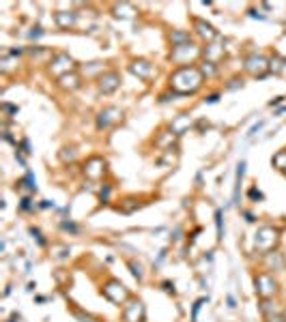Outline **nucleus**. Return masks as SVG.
<instances>
[{"label": "nucleus", "instance_id": "nucleus-1", "mask_svg": "<svg viewBox=\"0 0 286 322\" xmlns=\"http://www.w3.org/2000/svg\"><path fill=\"white\" fill-rule=\"evenodd\" d=\"M168 82H170L172 92H176L179 97H187V95H194V92L200 90L202 84H205V75H202L200 67L183 65V67H176L172 73H170Z\"/></svg>", "mask_w": 286, "mask_h": 322}, {"label": "nucleus", "instance_id": "nucleus-2", "mask_svg": "<svg viewBox=\"0 0 286 322\" xmlns=\"http://www.w3.org/2000/svg\"><path fill=\"white\" fill-rule=\"evenodd\" d=\"M101 294L106 297L110 303H114V305H125L129 299H132V292H129L127 288H125V284L123 282H118V279H114V277H110V279H106V282L101 284Z\"/></svg>", "mask_w": 286, "mask_h": 322}, {"label": "nucleus", "instance_id": "nucleus-3", "mask_svg": "<svg viewBox=\"0 0 286 322\" xmlns=\"http://www.w3.org/2000/svg\"><path fill=\"white\" fill-rule=\"evenodd\" d=\"M280 241V230L273 226H263L258 228L256 236H254V247H256V251L261 253H269L273 251V247L278 245Z\"/></svg>", "mask_w": 286, "mask_h": 322}, {"label": "nucleus", "instance_id": "nucleus-4", "mask_svg": "<svg viewBox=\"0 0 286 322\" xmlns=\"http://www.w3.org/2000/svg\"><path fill=\"white\" fill-rule=\"evenodd\" d=\"M243 69H246V73H249L252 77H258V80H263V77H267L271 73L269 58L263 54H249L248 58L243 60Z\"/></svg>", "mask_w": 286, "mask_h": 322}, {"label": "nucleus", "instance_id": "nucleus-5", "mask_svg": "<svg viewBox=\"0 0 286 322\" xmlns=\"http://www.w3.org/2000/svg\"><path fill=\"white\" fill-rule=\"evenodd\" d=\"M48 71L52 75H56L60 80L62 75L71 73V71H76V60L71 58L67 52H56V54H52V58L48 62Z\"/></svg>", "mask_w": 286, "mask_h": 322}, {"label": "nucleus", "instance_id": "nucleus-6", "mask_svg": "<svg viewBox=\"0 0 286 322\" xmlns=\"http://www.w3.org/2000/svg\"><path fill=\"white\" fill-rule=\"evenodd\" d=\"M254 288H256V294L261 297L263 301L265 299H271L278 294V282L271 273H256L254 275Z\"/></svg>", "mask_w": 286, "mask_h": 322}, {"label": "nucleus", "instance_id": "nucleus-7", "mask_svg": "<svg viewBox=\"0 0 286 322\" xmlns=\"http://www.w3.org/2000/svg\"><path fill=\"white\" fill-rule=\"evenodd\" d=\"M200 56V48L196 43H187V45H179V48H172L170 52V62H176L179 67L183 65H191L190 60H196Z\"/></svg>", "mask_w": 286, "mask_h": 322}, {"label": "nucleus", "instance_id": "nucleus-8", "mask_svg": "<svg viewBox=\"0 0 286 322\" xmlns=\"http://www.w3.org/2000/svg\"><path fill=\"white\" fill-rule=\"evenodd\" d=\"M123 322H144L147 320V307L140 299H129L123 305Z\"/></svg>", "mask_w": 286, "mask_h": 322}, {"label": "nucleus", "instance_id": "nucleus-9", "mask_svg": "<svg viewBox=\"0 0 286 322\" xmlns=\"http://www.w3.org/2000/svg\"><path fill=\"white\" fill-rule=\"evenodd\" d=\"M106 159L99 157V155H93V157H88L84 161V168H82V172H84L86 179L91 180H99L103 179V174H106Z\"/></svg>", "mask_w": 286, "mask_h": 322}, {"label": "nucleus", "instance_id": "nucleus-10", "mask_svg": "<svg viewBox=\"0 0 286 322\" xmlns=\"http://www.w3.org/2000/svg\"><path fill=\"white\" fill-rule=\"evenodd\" d=\"M121 86V75L118 71H103V73L97 77V88H99L101 95H112V92L118 90Z\"/></svg>", "mask_w": 286, "mask_h": 322}, {"label": "nucleus", "instance_id": "nucleus-11", "mask_svg": "<svg viewBox=\"0 0 286 322\" xmlns=\"http://www.w3.org/2000/svg\"><path fill=\"white\" fill-rule=\"evenodd\" d=\"M191 26H194L196 37H198L200 41H205V43H213V41L217 39V30H215V26L209 24L207 19L191 18Z\"/></svg>", "mask_w": 286, "mask_h": 322}, {"label": "nucleus", "instance_id": "nucleus-12", "mask_svg": "<svg viewBox=\"0 0 286 322\" xmlns=\"http://www.w3.org/2000/svg\"><path fill=\"white\" fill-rule=\"evenodd\" d=\"M123 118V110L121 107H116V106H108V107H103V110L97 114V129H108V127H112L114 123H118Z\"/></svg>", "mask_w": 286, "mask_h": 322}, {"label": "nucleus", "instance_id": "nucleus-13", "mask_svg": "<svg viewBox=\"0 0 286 322\" xmlns=\"http://www.w3.org/2000/svg\"><path fill=\"white\" fill-rule=\"evenodd\" d=\"M129 71H132L136 77H140V80H151V77L155 75L153 62H149V60H144V58L133 60L132 65H129Z\"/></svg>", "mask_w": 286, "mask_h": 322}, {"label": "nucleus", "instance_id": "nucleus-14", "mask_svg": "<svg viewBox=\"0 0 286 322\" xmlns=\"http://www.w3.org/2000/svg\"><path fill=\"white\" fill-rule=\"evenodd\" d=\"M191 125H194V118H191L190 114H179V116H174L172 123H170V131L179 138V136H183V133L190 131Z\"/></svg>", "mask_w": 286, "mask_h": 322}, {"label": "nucleus", "instance_id": "nucleus-15", "mask_svg": "<svg viewBox=\"0 0 286 322\" xmlns=\"http://www.w3.org/2000/svg\"><path fill=\"white\" fill-rule=\"evenodd\" d=\"M54 22L58 28L62 30H69V28H74L76 22H77V15L74 11H56L54 13Z\"/></svg>", "mask_w": 286, "mask_h": 322}, {"label": "nucleus", "instance_id": "nucleus-16", "mask_svg": "<svg viewBox=\"0 0 286 322\" xmlns=\"http://www.w3.org/2000/svg\"><path fill=\"white\" fill-rule=\"evenodd\" d=\"M58 86L62 90H77V88L82 86V75L77 73V71H71V73L62 75L58 80Z\"/></svg>", "mask_w": 286, "mask_h": 322}, {"label": "nucleus", "instance_id": "nucleus-17", "mask_svg": "<svg viewBox=\"0 0 286 322\" xmlns=\"http://www.w3.org/2000/svg\"><path fill=\"white\" fill-rule=\"evenodd\" d=\"M246 168H248L246 161H239L237 163V179H235V191H232V204H239V202H241V183H243V176H246Z\"/></svg>", "mask_w": 286, "mask_h": 322}, {"label": "nucleus", "instance_id": "nucleus-18", "mask_svg": "<svg viewBox=\"0 0 286 322\" xmlns=\"http://www.w3.org/2000/svg\"><path fill=\"white\" fill-rule=\"evenodd\" d=\"M265 260H267L269 264V271H284L286 268V258H284V253H280V251H269V253H265Z\"/></svg>", "mask_w": 286, "mask_h": 322}, {"label": "nucleus", "instance_id": "nucleus-19", "mask_svg": "<svg viewBox=\"0 0 286 322\" xmlns=\"http://www.w3.org/2000/svg\"><path fill=\"white\" fill-rule=\"evenodd\" d=\"M112 13H114V18H118V19H132V18H136L138 11H136V7H133V4L123 2V4H114Z\"/></svg>", "mask_w": 286, "mask_h": 322}, {"label": "nucleus", "instance_id": "nucleus-20", "mask_svg": "<svg viewBox=\"0 0 286 322\" xmlns=\"http://www.w3.org/2000/svg\"><path fill=\"white\" fill-rule=\"evenodd\" d=\"M170 41H172V48L187 45V43H191V35L187 33V30H172V33H170Z\"/></svg>", "mask_w": 286, "mask_h": 322}, {"label": "nucleus", "instance_id": "nucleus-21", "mask_svg": "<svg viewBox=\"0 0 286 322\" xmlns=\"http://www.w3.org/2000/svg\"><path fill=\"white\" fill-rule=\"evenodd\" d=\"M271 165H273V170L284 172V170H286V148L278 150V153L273 155V157H271Z\"/></svg>", "mask_w": 286, "mask_h": 322}, {"label": "nucleus", "instance_id": "nucleus-22", "mask_svg": "<svg viewBox=\"0 0 286 322\" xmlns=\"http://www.w3.org/2000/svg\"><path fill=\"white\" fill-rule=\"evenodd\" d=\"M18 187H26L28 194H35V191H37V183H35V176H33L30 170H26V176L22 180H18Z\"/></svg>", "mask_w": 286, "mask_h": 322}, {"label": "nucleus", "instance_id": "nucleus-23", "mask_svg": "<svg viewBox=\"0 0 286 322\" xmlns=\"http://www.w3.org/2000/svg\"><path fill=\"white\" fill-rule=\"evenodd\" d=\"M215 226H217V243L224 241V211H215Z\"/></svg>", "mask_w": 286, "mask_h": 322}, {"label": "nucleus", "instance_id": "nucleus-24", "mask_svg": "<svg viewBox=\"0 0 286 322\" xmlns=\"http://www.w3.org/2000/svg\"><path fill=\"white\" fill-rule=\"evenodd\" d=\"M200 71H202V75H205V80H209V77H213L217 73V62L205 60V62H202V67H200Z\"/></svg>", "mask_w": 286, "mask_h": 322}, {"label": "nucleus", "instance_id": "nucleus-25", "mask_svg": "<svg viewBox=\"0 0 286 322\" xmlns=\"http://www.w3.org/2000/svg\"><path fill=\"white\" fill-rule=\"evenodd\" d=\"M60 230L69 232V234H80V232H82V228L77 226V223H74V221H67V219H62V221H60Z\"/></svg>", "mask_w": 286, "mask_h": 322}, {"label": "nucleus", "instance_id": "nucleus-26", "mask_svg": "<svg viewBox=\"0 0 286 322\" xmlns=\"http://www.w3.org/2000/svg\"><path fill=\"white\" fill-rule=\"evenodd\" d=\"M217 45H209V48H205V56L207 60L211 62H217V56H224V50H215Z\"/></svg>", "mask_w": 286, "mask_h": 322}, {"label": "nucleus", "instance_id": "nucleus-27", "mask_svg": "<svg viewBox=\"0 0 286 322\" xmlns=\"http://www.w3.org/2000/svg\"><path fill=\"white\" fill-rule=\"evenodd\" d=\"M127 267L132 268V275H133V277H136L138 282H142V279H144V271H142V267H140V264H136L133 260H129V262H127Z\"/></svg>", "mask_w": 286, "mask_h": 322}, {"label": "nucleus", "instance_id": "nucleus-28", "mask_svg": "<svg viewBox=\"0 0 286 322\" xmlns=\"http://www.w3.org/2000/svg\"><path fill=\"white\" fill-rule=\"evenodd\" d=\"M74 314H76V318L77 320H80V322H99V320H97L95 318V316H91V314H86V311L84 309H74Z\"/></svg>", "mask_w": 286, "mask_h": 322}, {"label": "nucleus", "instance_id": "nucleus-29", "mask_svg": "<svg viewBox=\"0 0 286 322\" xmlns=\"http://www.w3.org/2000/svg\"><path fill=\"white\" fill-rule=\"evenodd\" d=\"M248 196H249V200L252 202H263L265 200V196H263V191L258 189V187H249V191H248Z\"/></svg>", "mask_w": 286, "mask_h": 322}, {"label": "nucleus", "instance_id": "nucleus-30", "mask_svg": "<svg viewBox=\"0 0 286 322\" xmlns=\"http://www.w3.org/2000/svg\"><path fill=\"white\" fill-rule=\"evenodd\" d=\"M76 157H77V153H76V148L71 146V148H62V153H60V159L65 161H76Z\"/></svg>", "mask_w": 286, "mask_h": 322}, {"label": "nucleus", "instance_id": "nucleus-31", "mask_svg": "<svg viewBox=\"0 0 286 322\" xmlns=\"http://www.w3.org/2000/svg\"><path fill=\"white\" fill-rule=\"evenodd\" d=\"M30 234H33V238H35V241H37V243H39V245H41V247H45V245H48V241H45V236H43V232H41V230H39V228H30Z\"/></svg>", "mask_w": 286, "mask_h": 322}, {"label": "nucleus", "instance_id": "nucleus-32", "mask_svg": "<svg viewBox=\"0 0 286 322\" xmlns=\"http://www.w3.org/2000/svg\"><path fill=\"white\" fill-rule=\"evenodd\" d=\"M35 209V204H33V200L28 198V196H24L22 202H19V211L22 213H28V211H33Z\"/></svg>", "mask_w": 286, "mask_h": 322}, {"label": "nucleus", "instance_id": "nucleus-33", "mask_svg": "<svg viewBox=\"0 0 286 322\" xmlns=\"http://www.w3.org/2000/svg\"><path fill=\"white\" fill-rule=\"evenodd\" d=\"M205 301H209V299H198L194 303V307H191V322H196V318H198V311H200V307H202V303Z\"/></svg>", "mask_w": 286, "mask_h": 322}, {"label": "nucleus", "instance_id": "nucleus-34", "mask_svg": "<svg viewBox=\"0 0 286 322\" xmlns=\"http://www.w3.org/2000/svg\"><path fill=\"white\" fill-rule=\"evenodd\" d=\"M110 194H112V187H110V185H103V189L99 191V200H101V204H103V202L110 200Z\"/></svg>", "mask_w": 286, "mask_h": 322}, {"label": "nucleus", "instance_id": "nucleus-35", "mask_svg": "<svg viewBox=\"0 0 286 322\" xmlns=\"http://www.w3.org/2000/svg\"><path fill=\"white\" fill-rule=\"evenodd\" d=\"M263 125H265V121H258V123L254 125V127H252V129H249V131H248V138H254V136H256V133H258V131H261V129H263Z\"/></svg>", "mask_w": 286, "mask_h": 322}, {"label": "nucleus", "instance_id": "nucleus-36", "mask_svg": "<svg viewBox=\"0 0 286 322\" xmlns=\"http://www.w3.org/2000/svg\"><path fill=\"white\" fill-rule=\"evenodd\" d=\"M239 86H243V77H232L230 84H228L226 88H230V90H232V88H239Z\"/></svg>", "mask_w": 286, "mask_h": 322}, {"label": "nucleus", "instance_id": "nucleus-37", "mask_svg": "<svg viewBox=\"0 0 286 322\" xmlns=\"http://www.w3.org/2000/svg\"><path fill=\"white\" fill-rule=\"evenodd\" d=\"M166 253H168V249H162V251H159V258H157V262H153V268H157L159 264L166 260Z\"/></svg>", "mask_w": 286, "mask_h": 322}, {"label": "nucleus", "instance_id": "nucleus-38", "mask_svg": "<svg viewBox=\"0 0 286 322\" xmlns=\"http://www.w3.org/2000/svg\"><path fill=\"white\" fill-rule=\"evenodd\" d=\"M30 56H41V54H45V50L41 48V45H35V48H30Z\"/></svg>", "mask_w": 286, "mask_h": 322}, {"label": "nucleus", "instance_id": "nucleus-39", "mask_svg": "<svg viewBox=\"0 0 286 322\" xmlns=\"http://www.w3.org/2000/svg\"><path fill=\"white\" fill-rule=\"evenodd\" d=\"M162 288H164L168 294H174V284H172V282H162Z\"/></svg>", "mask_w": 286, "mask_h": 322}, {"label": "nucleus", "instance_id": "nucleus-40", "mask_svg": "<svg viewBox=\"0 0 286 322\" xmlns=\"http://www.w3.org/2000/svg\"><path fill=\"white\" fill-rule=\"evenodd\" d=\"M19 148H22V153L26 155H30L33 150H30V144H28V140H22V144H19Z\"/></svg>", "mask_w": 286, "mask_h": 322}, {"label": "nucleus", "instance_id": "nucleus-41", "mask_svg": "<svg viewBox=\"0 0 286 322\" xmlns=\"http://www.w3.org/2000/svg\"><path fill=\"white\" fill-rule=\"evenodd\" d=\"M284 99H286V97H284V95H280V97H275L273 101H269V106H271V107H275V106H280V103H282Z\"/></svg>", "mask_w": 286, "mask_h": 322}, {"label": "nucleus", "instance_id": "nucleus-42", "mask_svg": "<svg viewBox=\"0 0 286 322\" xmlns=\"http://www.w3.org/2000/svg\"><path fill=\"white\" fill-rule=\"evenodd\" d=\"M39 209H54V202H50V200H43L39 204Z\"/></svg>", "mask_w": 286, "mask_h": 322}, {"label": "nucleus", "instance_id": "nucleus-43", "mask_svg": "<svg viewBox=\"0 0 286 322\" xmlns=\"http://www.w3.org/2000/svg\"><path fill=\"white\" fill-rule=\"evenodd\" d=\"M243 215H246V221H248V223H254V221H256V217H254L249 211H243Z\"/></svg>", "mask_w": 286, "mask_h": 322}, {"label": "nucleus", "instance_id": "nucleus-44", "mask_svg": "<svg viewBox=\"0 0 286 322\" xmlns=\"http://www.w3.org/2000/svg\"><path fill=\"white\" fill-rule=\"evenodd\" d=\"M43 35V30L41 28H33V33H30V39H37V37H41Z\"/></svg>", "mask_w": 286, "mask_h": 322}, {"label": "nucleus", "instance_id": "nucleus-45", "mask_svg": "<svg viewBox=\"0 0 286 322\" xmlns=\"http://www.w3.org/2000/svg\"><path fill=\"white\" fill-rule=\"evenodd\" d=\"M217 99H220V95L215 92V95H209V97H207L205 103H217Z\"/></svg>", "mask_w": 286, "mask_h": 322}, {"label": "nucleus", "instance_id": "nucleus-46", "mask_svg": "<svg viewBox=\"0 0 286 322\" xmlns=\"http://www.w3.org/2000/svg\"><path fill=\"white\" fill-rule=\"evenodd\" d=\"M2 110H4V112H11V114H13V112H18V107H15V106H9V103H2Z\"/></svg>", "mask_w": 286, "mask_h": 322}, {"label": "nucleus", "instance_id": "nucleus-47", "mask_svg": "<svg viewBox=\"0 0 286 322\" xmlns=\"http://www.w3.org/2000/svg\"><path fill=\"white\" fill-rule=\"evenodd\" d=\"M228 305H230V307H237V305H235V299H232L230 294H228Z\"/></svg>", "mask_w": 286, "mask_h": 322}, {"label": "nucleus", "instance_id": "nucleus-48", "mask_svg": "<svg viewBox=\"0 0 286 322\" xmlns=\"http://www.w3.org/2000/svg\"><path fill=\"white\" fill-rule=\"evenodd\" d=\"M18 318H19V314H13V316H11V320H9V322H15Z\"/></svg>", "mask_w": 286, "mask_h": 322}, {"label": "nucleus", "instance_id": "nucleus-49", "mask_svg": "<svg viewBox=\"0 0 286 322\" xmlns=\"http://www.w3.org/2000/svg\"><path fill=\"white\" fill-rule=\"evenodd\" d=\"M282 318H284V322H286V309L282 311Z\"/></svg>", "mask_w": 286, "mask_h": 322}, {"label": "nucleus", "instance_id": "nucleus-50", "mask_svg": "<svg viewBox=\"0 0 286 322\" xmlns=\"http://www.w3.org/2000/svg\"><path fill=\"white\" fill-rule=\"evenodd\" d=\"M282 174H284V176H286V170H284V172H282Z\"/></svg>", "mask_w": 286, "mask_h": 322}, {"label": "nucleus", "instance_id": "nucleus-51", "mask_svg": "<svg viewBox=\"0 0 286 322\" xmlns=\"http://www.w3.org/2000/svg\"><path fill=\"white\" fill-rule=\"evenodd\" d=\"M284 62H286V60H284Z\"/></svg>", "mask_w": 286, "mask_h": 322}]
</instances>
